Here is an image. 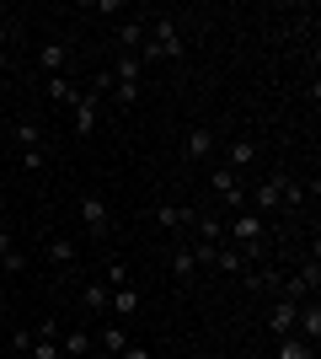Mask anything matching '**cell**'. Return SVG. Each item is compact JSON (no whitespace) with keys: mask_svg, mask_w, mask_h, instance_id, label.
Here are the masks:
<instances>
[{"mask_svg":"<svg viewBox=\"0 0 321 359\" xmlns=\"http://www.w3.org/2000/svg\"><path fill=\"white\" fill-rule=\"evenodd\" d=\"M150 38H145V48H139V60H183V27H177V16L166 11H150Z\"/></svg>","mask_w":321,"mask_h":359,"instance_id":"cell-1","label":"cell"},{"mask_svg":"<svg viewBox=\"0 0 321 359\" xmlns=\"http://www.w3.org/2000/svg\"><path fill=\"white\" fill-rule=\"evenodd\" d=\"M284 188H290V172H268V177L246 194V210L252 215H273V210H284Z\"/></svg>","mask_w":321,"mask_h":359,"instance_id":"cell-2","label":"cell"},{"mask_svg":"<svg viewBox=\"0 0 321 359\" xmlns=\"http://www.w3.org/2000/svg\"><path fill=\"white\" fill-rule=\"evenodd\" d=\"M209 188H214V198H220L230 215L246 210V177H236L230 166H214V172H209Z\"/></svg>","mask_w":321,"mask_h":359,"instance_id":"cell-3","label":"cell"},{"mask_svg":"<svg viewBox=\"0 0 321 359\" xmlns=\"http://www.w3.org/2000/svg\"><path fill=\"white\" fill-rule=\"evenodd\" d=\"M225 241H230V247H257V241H268V220L252 215V210L230 215V220H225Z\"/></svg>","mask_w":321,"mask_h":359,"instance_id":"cell-4","label":"cell"},{"mask_svg":"<svg viewBox=\"0 0 321 359\" xmlns=\"http://www.w3.org/2000/svg\"><path fill=\"white\" fill-rule=\"evenodd\" d=\"M80 220H86V231H92L97 241H107L113 231H118V220H113V204H107L102 194H80Z\"/></svg>","mask_w":321,"mask_h":359,"instance_id":"cell-5","label":"cell"},{"mask_svg":"<svg viewBox=\"0 0 321 359\" xmlns=\"http://www.w3.org/2000/svg\"><path fill=\"white\" fill-rule=\"evenodd\" d=\"M43 257H48V269H59V279H76L80 247H76L70 236H48V241H43Z\"/></svg>","mask_w":321,"mask_h":359,"instance_id":"cell-6","label":"cell"},{"mask_svg":"<svg viewBox=\"0 0 321 359\" xmlns=\"http://www.w3.org/2000/svg\"><path fill=\"white\" fill-rule=\"evenodd\" d=\"M214 150H220V129H214V123H193V129L183 135V156L187 161H209Z\"/></svg>","mask_w":321,"mask_h":359,"instance_id":"cell-7","label":"cell"},{"mask_svg":"<svg viewBox=\"0 0 321 359\" xmlns=\"http://www.w3.org/2000/svg\"><path fill=\"white\" fill-rule=\"evenodd\" d=\"M193 220H199L193 204H171V198L155 204V225H161V231H177V236H183V231H193Z\"/></svg>","mask_w":321,"mask_h":359,"instance_id":"cell-8","label":"cell"},{"mask_svg":"<svg viewBox=\"0 0 321 359\" xmlns=\"http://www.w3.org/2000/svg\"><path fill=\"white\" fill-rule=\"evenodd\" d=\"M70 65H76V48H70V38H54V43L38 48V70H43V75H64Z\"/></svg>","mask_w":321,"mask_h":359,"instance_id":"cell-9","label":"cell"},{"mask_svg":"<svg viewBox=\"0 0 321 359\" xmlns=\"http://www.w3.org/2000/svg\"><path fill=\"white\" fill-rule=\"evenodd\" d=\"M294 322H300V306L273 295V306H268V332H273V338H294Z\"/></svg>","mask_w":321,"mask_h":359,"instance_id":"cell-10","label":"cell"},{"mask_svg":"<svg viewBox=\"0 0 321 359\" xmlns=\"http://www.w3.org/2000/svg\"><path fill=\"white\" fill-rule=\"evenodd\" d=\"M76 113V135L86 140V135H97V123H102V97L97 91H80V102L70 107Z\"/></svg>","mask_w":321,"mask_h":359,"instance_id":"cell-11","label":"cell"},{"mask_svg":"<svg viewBox=\"0 0 321 359\" xmlns=\"http://www.w3.org/2000/svg\"><path fill=\"white\" fill-rule=\"evenodd\" d=\"M220 166H230V172H236V177H246V172H252V166H257V140H230L225 145V161Z\"/></svg>","mask_w":321,"mask_h":359,"instance_id":"cell-12","label":"cell"},{"mask_svg":"<svg viewBox=\"0 0 321 359\" xmlns=\"http://www.w3.org/2000/svg\"><path fill=\"white\" fill-rule=\"evenodd\" d=\"M294 338L316 348L321 344V300H300V322H294Z\"/></svg>","mask_w":321,"mask_h":359,"instance_id":"cell-13","label":"cell"},{"mask_svg":"<svg viewBox=\"0 0 321 359\" xmlns=\"http://www.w3.org/2000/svg\"><path fill=\"white\" fill-rule=\"evenodd\" d=\"M214 269H220V273H230V279H246V273H252V263H246V252H241V247L220 241V247H214Z\"/></svg>","mask_w":321,"mask_h":359,"instance_id":"cell-14","label":"cell"},{"mask_svg":"<svg viewBox=\"0 0 321 359\" xmlns=\"http://www.w3.org/2000/svg\"><path fill=\"white\" fill-rule=\"evenodd\" d=\"M11 145H16V150H38V145H48L43 123H38V118H16V123H11Z\"/></svg>","mask_w":321,"mask_h":359,"instance_id":"cell-15","label":"cell"},{"mask_svg":"<svg viewBox=\"0 0 321 359\" xmlns=\"http://www.w3.org/2000/svg\"><path fill=\"white\" fill-rule=\"evenodd\" d=\"M145 22H150V16H129V22H118V54H139V48H145Z\"/></svg>","mask_w":321,"mask_h":359,"instance_id":"cell-16","label":"cell"},{"mask_svg":"<svg viewBox=\"0 0 321 359\" xmlns=\"http://www.w3.org/2000/svg\"><path fill=\"white\" fill-rule=\"evenodd\" d=\"M86 354H92V332H86V327L59 332V359H86Z\"/></svg>","mask_w":321,"mask_h":359,"instance_id":"cell-17","label":"cell"},{"mask_svg":"<svg viewBox=\"0 0 321 359\" xmlns=\"http://www.w3.org/2000/svg\"><path fill=\"white\" fill-rule=\"evenodd\" d=\"M48 102H54V107H76L80 102V86L70 81V75H48Z\"/></svg>","mask_w":321,"mask_h":359,"instance_id":"cell-18","label":"cell"},{"mask_svg":"<svg viewBox=\"0 0 321 359\" xmlns=\"http://www.w3.org/2000/svg\"><path fill=\"white\" fill-rule=\"evenodd\" d=\"M97 348H102V354H113V359H118L123 348H129V327H123V322H107V327L97 332Z\"/></svg>","mask_w":321,"mask_h":359,"instance_id":"cell-19","label":"cell"},{"mask_svg":"<svg viewBox=\"0 0 321 359\" xmlns=\"http://www.w3.org/2000/svg\"><path fill=\"white\" fill-rule=\"evenodd\" d=\"M171 273H177V279H193V273H199V257H193V241H177V247H171Z\"/></svg>","mask_w":321,"mask_h":359,"instance_id":"cell-20","label":"cell"},{"mask_svg":"<svg viewBox=\"0 0 321 359\" xmlns=\"http://www.w3.org/2000/svg\"><path fill=\"white\" fill-rule=\"evenodd\" d=\"M139 311V290L129 285V290H113V306H107V316H113V322H129V316Z\"/></svg>","mask_w":321,"mask_h":359,"instance_id":"cell-21","label":"cell"},{"mask_svg":"<svg viewBox=\"0 0 321 359\" xmlns=\"http://www.w3.org/2000/svg\"><path fill=\"white\" fill-rule=\"evenodd\" d=\"M139 65H145V60H139V54H118V60H113V70H107V75H113L118 86H139Z\"/></svg>","mask_w":321,"mask_h":359,"instance_id":"cell-22","label":"cell"},{"mask_svg":"<svg viewBox=\"0 0 321 359\" xmlns=\"http://www.w3.org/2000/svg\"><path fill=\"white\" fill-rule=\"evenodd\" d=\"M102 285H107V290H129V285H134V273H129V263H123V257H107Z\"/></svg>","mask_w":321,"mask_h":359,"instance_id":"cell-23","label":"cell"},{"mask_svg":"<svg viewBox=\"0 0 321 359\" xmlns=\"http://www.w3.org/2000/svg\"><path fill=\"white\" fill-rule=\"evenodd\" d=\"M80 300H86V306H92L97 316H107V306H113V290H107L102 279H92V285L80 290Z\"/></svg>","mask_w":321,"mask_h":359,"instance_id":"cell-24","label":"cell"},{"mask_svg":"<svg viewBox=\"0 0 321 359\" xmlns=\"http://www.w3.org/2000/svg\"><path fill=\"white\" fill-rule=\"evenodd\" d=\"M273 359H316V348H311V344H300V338H278Z\"/></svg>","mask_w":321,"mask_h":359,"instance_id":"cell-25","label":"cell"},{"mask_svg":"<svg viewBox=\"0 0 321 359\" xmlns=\"http://www.w3.org/2000/svg\"><path fill=\"white\" fill-rule=\"evenodd\" d=\"M27 269H32V257L22 252V247H16V252H6V257H0V273H27Z\"/></svg>","mask_w":321,"mask_h":359,"instance_id":"cell-26","label":"cell"},{"mask_svg":"<svg viewBox=\"0 0 321 359\" xmlns=\"http://www.w3.org/2000/svg\"><path fill=\"white\" fill-rule=\"evenodd\" d=\"M27 359H59V338H38V332H32V354Z\"/></svg>","mask_w":321,"mask_h":359,"instance_id":"cell-27","label":"cell"},{"mask_svg":"<svg viewBox=\"0 0 321 359\" xmlns=\"http://www.w3.org/2000/svg\"><path fill=\"white\" fill-rule=\"evenodd\" d=\"M22 166H27V172H43V166H48V145H38V150H22Z\"/></svg>","mask_w":321,"mask_h":359,"instance_id":"cell-28","label":"cell"},{"mask_svg":"<svg viewBox=\"0 0 321 359\" xmlns=\"http://www.w3.org/2000/svg\"><path fill=\"white\" fill-rule=\"evenodd\" d=\"M92 11H97V16H118V11H129V0H97Z\"/></svg>","mask_w":321,"mask_h":359,"instance_id":"cell-29","label":"cell"},{"mask_svg":"<svg viewBox=\"0 0 321 359\" xmlns=\"http://www.w3.org/2000/svg\"><path fill=\"white\" fill-rule=\"evenodd\" d=\"M32 332H38V338H59L64 327H59V322H54V316H43V322H38V327H32Z\"/></svg>","mask_w":321,"mask_h":359,"instance_id":"cell-30","label":"cell"},{"mask_svg":"<svg viewBox=\"0 0 321 359\" xmlns=\"http://www.w3.org/2000/svg\"><path fill=\"white\" fill-rule=\"evenodd\" d=\"M11 354H32V332H11Z\"/></svg>","mask_w":321,"mask_h":359,"instance_id":"cell-31","label":"cell"},{"mask_svg":"<svg viewBox=\"0 0 321 359\" xmlns=\"http://www.w3.org/2000/svg\"><path fill=\"white\" fill-rule=\"evenodd\" d=\"M16 252V241H11V225H6V215H0V257Z\"/></svg>","mask_w":321,"mask_h":359,"instance_id":"cell-32","label":"cell"},{"mask_svg":"<svg viewBox=\"0 0 321 359\" xmlns=\"http://www.w3.org/2000/svg\"><path fill=\"white\" fill-rule=\"evenodd\" d=\"M118 359H155V354H150V348H145V344H129V348H123Z\"/></svg>","mask_w":321,"mask_h":359,"instance_id":"cell-33","label":"cell"},{"mask_svg":"<svg viewBox=\"0 0 321 359\" xmlns=\"http://www.w3.org/2000/svg\"><path fill=\"white\" fill-rule=\"evenodd\" d=\"M11 38H16V22H11L6 11H0V43H11Z\"/></svg>","mask_w":321,"mask_h":359,"instance_id":"cell-34","label":"cell"},{"mask_svg":"<svg viewBox=\"0 0 321 359\" xmlns=\"http://www.w3.org/2000/svg\"><path fill=\"white\" fill-rule=\"evenodd\" d=\"M11 70V43H0V75Z\"/></svg>","mask_w":321,"mask_h":359,"instance_id":"cell-35","label":"cell"},{"mask_svg":"<svg viewBox=\"0 0 321 359\" xmlns=\"http://www.w3.org/2000/svg\"><path fill=\"white\" fill-rule=\"evenodd\" d=\"M6 311H11V295H6V285H0V316H6Z\"/></svg>","mask_w":321,"mask_h":359,"instance_id":"cell-36","label":"cell"}]
</instances>
